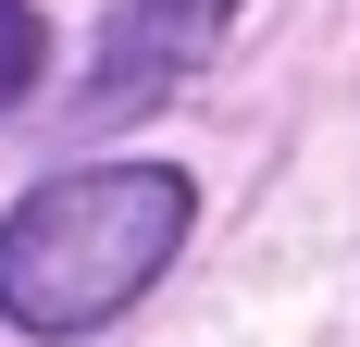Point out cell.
I'll list each match as a JSON object with an SVG mask.
<instances>
[{
    "label": "cell",
    "instance_id": "obj_1",
    "mask_svg": "<svg viewBox=\"0 0 360 347\" xmlns=\"http://www.w3.org/2000/svg\"><path fill=\"white\" fill-rule=\"evenodd\" d=\"M199 223V186L174 162H87L50 174L13 223H0V310L25 335H100L124 322V298L162 285V261Z\"/></svg>",
    "mask_w": 360,
    "mask_h": 347
},
{
    "label": "cell",
    "instance_id": "obj_3",
    "mask_svg": "<svg viewBox=\"0 0 360 347\" xmlns=\"http://www.w3.org/2000/svg\"><path fill=\"white\" fill-rule=\"evenodd\" d=\"M37 63H50V25H37L25 0H0V112L37 87Z\"/></svg>",
    "mask_w": 360,
    "mask_h": 347
},
{
    "label": "cell",
    "instance_id": "obj_2",
    "mask_svg": "<svg viewBox=\"0 0 360 347\" xmlns=\"http://www.w3.org/2000/svg\"><path fill=\"white\" fill-rule=\"evenodd\" d=\"M224 25H236V0H124V13H112L100 74H87V124H112V112H149L162 87H186V74L224 50Z\"/></svg>",
    "mask_w": 360,
    "mask_h": 347
}]
</instances>
